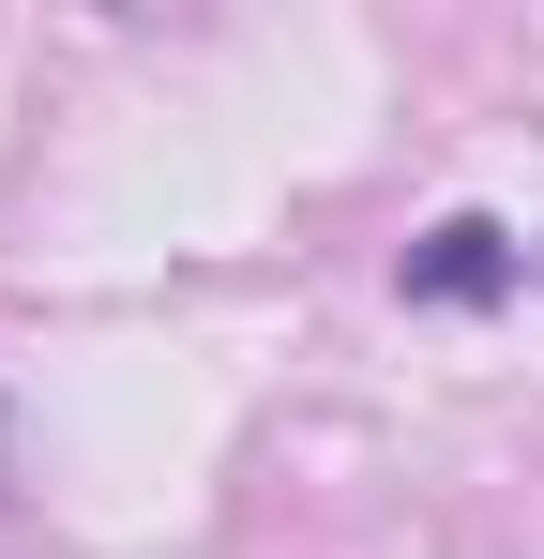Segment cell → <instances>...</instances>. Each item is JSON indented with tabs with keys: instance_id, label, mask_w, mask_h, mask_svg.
Wrapping results in <instances>:
<instances>
[{
	"instance_id": "1",
	"label": "cell",
	"mask_w": 544,
	"mask_h": 559,
	"mask_svg": "<svg viewBox=\"0 0 544 559\" xmlns=\"http://www.w3.org/2000/svg\"><path fill=\"white\" fill-rule=\"evenodd\" d=\"M499 287H515V227H499V212H453V227H424L409 302H499Z\"/></svg>"
}]
</instances>
